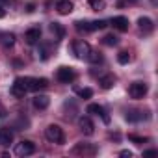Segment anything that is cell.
Masks as SVG:
<instances>
[{
  "label": "cell",
  "instance_id": "1",
  "mask_svg": "<svg viewBox=\"0 0 158 158\" xmlns=\"http://www.w3.org/2000/svg\"><path fill=\"white\" fill-rule=\"evenodd\" d=\"M45 138H47L48 141L60 143V145L65 141V134H63V128H61L60 125H48V127L45 128Z\"/></svg>",
  "mask_w": 158,
  "mask_h": 158
},
{
  "label": "cell",
  "instance_id": "2",
  "mask_svg": "<svg viewBox=\"0 0 158 158\" xmlns=\"http://www.w3.org/2000/svg\"><path fill=\"white\" fill-rule=\"evenodd\" d=\"M23 82L26 86V91H41L48 86V80L47 78H32V76H26L23 78Z\"/></svg>",
  "mask_w": 158,
  "mask_h": 158
},
{
  "label": "cell",
  "instance_id": "3",
  "mask_svg": "<svg viewBox=\"0 0 158 158\" xmlns=\"http://www.w3.org/2000/svg\"><path fill=\"white\" fill-rule=\"evenodd\" d=\"M73 52H74L76 58L88 60V54L91 52V47H89V43L84 41V39H76V41H73Z\"/></svg>",
  "mask_w": 158,
  "mask_h": 158
},
{
  "label": "cell",
  "instance_id": "4",
  "mask_svg": "<svg viewBox=\"0 0 158 158\" xmlns=\"http://www.w3.org/2000/svg\"><path fill=\"white\" fill-rule=\"evenodd\" d=\"M97 151H99V149H97L93 143H76L71 152H73V154H80V156H95Z\"/></svg>",
  "mask_w": 158,
  "mask_h": 158
},
{
  "label": "cell",
  "instance_id": "5",
  "mask_svg": "<svg viewBox=\"0 0 158 158\" xmlns=\"http://www.w3.org/2000/svg\"><path fill=\"white\" fill-rule=\"evenodd\" d=\"M147 91H149V86L145 82H132L130 88H128V95L132 99H136V101L138 99H143L147 95Z\"/></svg>",
  "mask_w": 158,
  "mask_h": 158
},
{
  "label": "cell",
  "instance_id": "6",
  "mask_svg": "<svg viewBox=\"0 0 158 158\" xmlns=\"http://www.w3.org/2000/svg\"><path fill=\"white\" fill-rule=\"evenodd\" d=\"M34 152H35V145H34V141H30V139H23L21 143L15 145V154H17V156H30V154H34Z\"/></svg>",
  "mask_w": 158,
  "mask_h": 158
},
{
  "label": "cell",
  "instance_id": "7",
  "mask_svg": "<svg viewBox=\"0 0 158 158\" xmlns=\"http://www.w3.org/2000/svg\"><path fill=\"white\" fill-rule=\"evenodd\" d=\"M56 78L61 82V84H71L74 78H76V73L73 67H60L58 73H56Z\"/></svg>",
  "mask_w": 158,
  "mask_h": 158
},
{
  "label": "cell",
  "instance_id": "8",
  "mask_svg": "<svg viewBox=\"0 0 158 158\" xmlns=\"http://www.w3.org/2000/svg\"><path fill=\"white\" fill-rule=\"evenodd\" d=\"M78 127H80L82 134H86V136H91L95 132V125H93V121L88 115H82L80 119H78Z\"/></svg>",
  "mask_w": 158,
  "mask_h": 158
},
{
  "label": "cell",
  "instance_id": "9",
  "mask_svg": "<svg viewBox=\"0 0 158 158\" xmlns=\"http://www.w3.org/2000/svg\"><path fill=\"white\" fill-rule=\"evenodd\" d=\"M11 95L15 97V99H23L24 95H26V86H24V82H23V78H15V82H13V86H11Z\"/></svg>",
  "mask_w": 158,
  "mask_h": 158
},
{
  "label": "cell",
  "instance_id": "10",
  "mask_svg": "<svg viewBox=\"0 0 158 158\" xmlns=\"http://www.w3.org/2000/svg\"><path fill=\"white\" fill-rule=\"evenodd\" d=\"M88 114H93V115H99V117H101V119H102V121H104L106 125L110 123V115L106 114V110H104V108H102L101 104H93V102H91V104L88 106Z\"/></svg>",
  "mask_w": 158,
  "mask_h": 158
},
{
  "label": "cell",
  "instance_id": "11",
  "mask_svg": "<svg viewBox=\"0 0 158 158\" xmlns=\"http://www.w3.org/2000/svg\"><path fill=\"white\" fill-rule=\"evenodd\" d=\"M39 39H41V28L34 26V28L26 30V34H24V41H26L28 45H35Z\"/></svg>",
  "mask_w": 158,
  "mask_h": 158
},
{
  "label": "cell",
  "instance_id": "12",
  "mask_svg": "<svg viewBox=\"0 0 158 158\" xmlns=\"http://www.w3.org/2000/svg\"><path fill=\"white\" fill-rule=\"evenodd\" d=\"M73 10H74V4L71 2V0H58L56 2V11L60 15H69Z\"/></svg>",
  "mask_w": 158,
  "mask_h": 158
},
{
  "label": "cell",
  "instance_id": "13",
  "mask_svg": "<svg viewBox=\"0 0 158 158\" xmlns=\"http://www.w3.org/2000/svg\"><path fill=\"white\" fill-rule=\"evenodd\" d=\"M110 24L115 28V30H119V32H127L128 30V19L127 17H123V15H119V17H114L112 21H110Z\"/></svg>",
  "mask_w": 158,
  "mask_h": 158
},
{
  "label": "cell",
  "instance_id": "14",
  "mask_svg": "<svg viewBox=\"0 0 158 158\" xmlns=\"http://www.w3.org/2000/svg\"><path fill=\"white\" fill-rule=\"evenodd\" d=\"M32 104H34L35 110H47L48 104H50V99H48L47 95H35V97L32 99Z\"/></svg>",
  "mask_w": 158,
  "mask_h": 158
},
{
  "label": "cell",
  "instance_id": "15",
  "mask_svg": "<svg viewBox=\"0 0 158 158\" xmlns=\"http://www.w3.org/2000/svg\"><path fill=\"white\" fill-rule=\"evenodd\" d=\"M0 45L6 47V48L13 47L15 45V34H11V32H0Z\"/></svg>",
  "mask_w": 158,
  "mask_h": 158
},
{
  "label": "cell",
  "instance_id": "16",
  "mask_svg": "<svg viewBox=\"0 0 158 158\" xmlns=\"http://www.w3.org/2000/svg\"><path fill=\"white\" fill-rule=\"evenodd\" d=\"M138 26H139V30H141L143 34H151V32L154 30V24H152V21H151L149 17H139V19H138Z\"/></svg>",
  "mask_w": 158,
  "mask_h": 158
},
{
  "label": "cell",
  "instance_id": "17",
  "mask_svg": "<svg viewBox=\"0 0 158 158\" xmlns=\"http://www.w3.org/2000/svg\"><path fill=\"white\" fill-rule=\"evenodd\" d=\"M143 119H147V115L141 110H128L127 112V121H130V123H138V121H143Z\"/></svg>",
  "mask_w": 158,
  "mask_h": 158
},
{
  "label": "cell",
  "instance_id": "18",
  "mask_svg": "<svg viewBox=\"0 0 158 158\" xmlns=\"http://www.w3.org/2000/svg\"><path fill=\"white\" fill-rule=\"evenodd\" d=\"M99 84H101L102 89H110V88H114V84H115V76L108 73V74H104V76L99 78Z\"/></svg>",
  "mask_w": 158,
  "mask_h": 158
},
{
  "label": "cell",
  "instance_id": "19",
  "mask_svg": "<svg viewBox=\"0 0 158 158\" xmlns=\"http://www.w3.org/2000/svg\"><path fill=\"white\" fill-rule=\"evenodd\" d=\"M11 141H13V132L8 130V128H0V145L8 147Z\"/></svg>",
  "mask_w": 158,
  "mask_h": 158
},
{
  "label": "cell",
  "instance_id": "20",
  "mask_svg": "<svg viewBox=\"0 0 158 158\" xmlns=\"http://www.w3.org/2000/svg\"><path fill=\"white\" fill-rule=\"evenodd\" d=\"M74 24H76V30H78V32H84V34L95 32V30H93V23H89V21H76Z\"/></svg>",
  "mask_w": 158,
  "mask_h": 158
},
{
  "label": "cell",
  "instance_id": "21",
  "mask_svg": "<svg viewBox=\"0 0 158 158\" xmlns=\"http://www.w3.org/2000/svg\"><path fill=\"white\" fill-rule=\"evenodd\" d=\"M48 28H50V32L54 34V37H56V39H63V35H65V28H63L60 23H50V26H48Z\"/></svg>",
  "mask_w": 158,
  "mask_h": 158
},
{
  "label": "cell",
  "instance_id": "22",
  "mask_svg": "<svg viewBox=\"0 0 158 158\" xmlns=\"http://www.w3.org/2000/svg\"><path fill=\"white\" fill-rule=\"evenodd\" d=\"M102 54L99 52V50H91L89 54H88V61L89 63H93V65H99V63H102Z\"/></svg>",
  "mask_w": 158,
  "mask_h": 158
},
{
  "label": "cell",
  "instance_id": "23",
  "mask_svg": "<svg viewBox=\"0 0 158 158\" xmlns=\"http://www.w3.org/2000/svg\"><path fill=\"white\" fill-rule=\"evenodd\" d=\"M89 8L91 10H95V11H102L104 8H106V2H104V0H89Z\"/></svg>",
  "mask_w": 158,
  "mask_h": 158
},
{
  "label": "cell",
  "instance_id": "24",
  "mask_svg": "<svg viewBox=\"0 0 158 158\" xmlns=\"http://www.w3.org/2000/svg\"><path fill=\"white\" fill-rule=\"evenodd\" d=\"M102 43H104L106 47H115V45L119 43V39H117V35H114V34H108V35H104Z\"/></svg>",
  "mask_w": 158,
  "mask_h": 158
},
{
  "label": "cell",
  "instance_id": "25",
  "mask_svg": "<svg viewBox=\"0 0 158 158\" xmlns=\"http://www.w3.org/2000/svg\"><path fill=\"white\" fill-rule=\"evenodd\" d=\"M76 95L80 97V99H91V97H93V89H89V88H82V89H76Z\"/></svg>",
  "mask_w": 158,
  "mask_h": 158
},
{
  "label": "cell",
  "instance_id": "26",
  "mask_svg": "<svg viewBox=\"0 0 158 158\" xmlns=\"http://www.w3.org/2000/svg\"><path fill=\"white\" fill-rule=\"evenodd\" d=\"M117 61H119L121 65H127V63L130 61V54H128L127 50H121V52L117 54Z\"/></svg>",
  "mask_w": 158,
  "mask_h": 158
},
{
  "label": "cell",
  "instance_id": "27",
  "mask_svg": "<svg viewBox=\"0 0 158 158\" xmlns=\"http://www.w3.org/2000/svg\"><path fill=\"white\" fill-rule=\"evenodd\" d=\"M128 139H130V141H134L136 145H141V143H145V141H147V138H145V136H136V134H128Z\"/></svg>",
  "mask_w": 158,
  "mask_h": 158
},
{
  "label": "cell",
  "instance_id": "28",
  "mask_svg": "<svg viewBox=\"0 0 158 158\" xmlns=\"http://www.w3.org/2000/svg\"><path fill=\"white\" fill-rule=\"evenodd\" d=\"M93 23V30H102L104 26H108V21H91Z\"/></svg>",
  "mask_w": 158,
  "mask_h": 158
},
{
  "label": "cell",
  "instance_id": "29",
  "mask_svg": "<svg viewBox=\"0 0 158 158\" xmlns=\"http://www.w3.org/2000/svg\"><path fill=\"white\" fill-rule=\"evenodd\" d=\"M39 56H41V60H47V58H48V48H47V45H43V47H41Z\"/></svg>",
  "mask_w": 158,
  "mask_h": 158
},
{
  "label": "cell",
  "instance_id": "30",
  "mask_svg": "<svg viewBox=\"0 0 158 158\" xmlns=\"http://www.w3.org/2000/svg\"><path fill=\"white\" fill-rule=\"evenodd\" d=\"M154 154H158V151H156V149H149V151H145V152H143V156H154Z\"/></svg>",
  "mask_w": 158,
  "mask_h": 158
},
{
  "label": "cell",
  "instance_id": "31",
  "mask_svg": "<svg viewBox=\"0 0 158 158\" xmlns=\"http://www.w3.org/2000/svg\"><path fill=\"white\" fill-rule=\"evenodd\" d=\"M6 114H8V112H6V108L2 106V102H0V117H6Z\"/></svg>",
  "mask_w": 158,
  "mask_h": 158
},
{
  "label": "cell",
  "instance_id": "32",
  "mask_svg": "<svg viewBox=\"0 0 158 158\" xmlns=\"http://www.w3.org/2000/svg\"><path fill=\"white\" fill-rule=\"evenodd\" d=\"M119 154H121V156H125V158H130V156H132V152H130V151H121Z\"/></svg>",
  "mask_w": 158,
  "mask_h": 158
},
{
  "label": "cell",
  "instance_id": "33",
  "mask_svg": "<svg viewBox=\"0 0 158 158\" xmlns=\"http://www.w3.org/2000/svg\"><path fill=\"white\" fill-rule=\"evenodd\" d=\"M4 17H6V10L0 6V19H4Z\"/></svg>",
  "mask_w": 158,
  "mask_h": 158
},
{
  "label": "cell",
  "instance_id": "34",
  "mask_svg": "<svg viewBox=\"0 0 158 158\" xmlns=\"http://www.w3.org/2000/svg\"><path fill=\"white\" fill-rule=\"evenodd\" d=\"M34 8H35L34 4H28V6H26V11H30V13H32V11H34Z\"/></svg>",
  "mask_w": 158,
  "mask_h": 158
},
{
  "label": "cell",
  "instance_id": "35",
  "mask_svg": "<svg viewBox=\"0 0 158 158\" xmlns=\"http://www.w3.org/2000/svg\"><path fill=\"white\" fill-rule=\"evenodd\" d=\"M127 2H130V4H136V2H138V0H127Z\"/></svg>",
  "mask_w": 158,
  "mask_h": 158
},
{
  "label": "cell",
  "instance_id": "36",
  "mask_svg": "<svg viewBox=\"0 0 158 158\" xmlns=\"http://www.w3.org/2000/svg\"><path fill=\"white\" fill-rule=\"evenodd\" d=\"M2 2H4V4H11V0H2Z\"/></svg>",
  "mask_w": 158,
  "mask_h": 158
}]
</instances>
